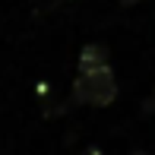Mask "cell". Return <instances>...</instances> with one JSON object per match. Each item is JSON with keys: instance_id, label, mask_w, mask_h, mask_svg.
<instances>
[{"instance_id": "5", "label": "cell", "mask_w": 155, "mask_h": 155, "mask_svg": "<svg viewBox=\"0 0 155 155\" xmlns=\"http://www.w3.org/2000/svg\"><path fill=\"white\" fill-rule=\"evenodd\" d=\"M120 3H127V6H133V3H143V0H120Z\"/></svg>"}, {"instance_id": "4", "label": "cell", "mask_w": 155, "mask_h": 155, "mask_svg": "<svg viewBox=\"0 0 155 155\" xmlns=\"http://www.w3.org/2000/svg\"><path fill=\"white\" fill-rule=\"evenodd\" d=\"M82 155H101V152H98V149H86V152H82Z\"/></svg>"}, {"instance_id": "2", "label": "cell", "mask_w": 155, "mask_h": 155, "mask_svg": "<svg viewBox=\"0 0 155 155\" xmlns=\"http://www.w3.org/2000/svg\"><path fill=\"white\" fill-rule=\"evenodd\" d=\"M101 63H111L108 48H104V45H86V48L79 51V70H86V67H101Z\"/></svg>"}, {"instance_id": "6", "label": "cell", "mask_w": 155, "mask_h": 155, "mask_svg": "<svg viewBox=\"0 0 155 155\" xmlns=\"http://www.w3.org/2000/svg\"><path fill=\"white\" fill-rule=\"evenodd\" d=\"M133 155H149V152H133Z\"/></svg>"}, {"instance_id": "1", "label": "cell", "mask_w": 155, "mask_h": 155, "mask_svg": "<svg viewBox=\"0 0 155 155\" xmlns=\"http://www.w3.org/2000/svg\"><path fill=\"white\" fill-rule=\"evenodd\" d=\"M76 104H89V108H108L117 98V79L111 63L101 67H86L79 70V76L73 79V92H70Z\"/></svg>"}, {"instance_id": "3", "label": "cell", "mask_w": 155, "mask_h": 155, "mask_svg": "<svg viewBox=\"0 0 155 155\" xmlns=\"http://www.w3.org/2000/svg\"><path fill=\"white\" fill-rule=\"evenodd\" d=\"M143 114H155V89H152V95L143 101Z\"/></svg>"}]
</instances>
